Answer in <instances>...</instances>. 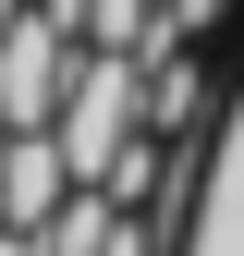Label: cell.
Instances as JSON below:
<instances>
[{
  "mask_svg": "<svg viewBox=\"0 0 244 256\" xmlns=\"http://www.w3.org/2000/svg\"><path fill=\"white\" fill-rule=\"evenodd\" d=\"M74 61H86V37L49 12V0H37L24 24H0V122H12V134H24V122H61Z\"/></svg>",
  "mask_w": 244,
  "mask_h": 256,
  "instance_id": "cell-1",
  "label": "cell"
},
{
  "mask_svg": "<svg viewBox=\"0 0 244 256\" xmlns=\"http://www.w3.org/2000/svg\"><path fill=\"white\" fill-rule=\"evenodd\" d=\"M61 208H74V158H61L49 122H24V134L0 146V232H49Z\"/></svg>",
  "mask_w": 244,
  "mask_h": 256,
  "instance_id": "cell-2",
  "label": "cell"
},
{
  "mask_svg": "<svg viewBox=\"0 0 244 256\" xmlns=\"http://www.w3.org/2000/svg\"><path fill=\"white\" fill-rule=\"evenodd\" d=\"M0 256H37V232H0Z\"/></svg>",
  "mask_w": 244,
  "mask_h": 256,
  "instance_id": "cell-3",
  "label": "cell"
}]
</instances>
